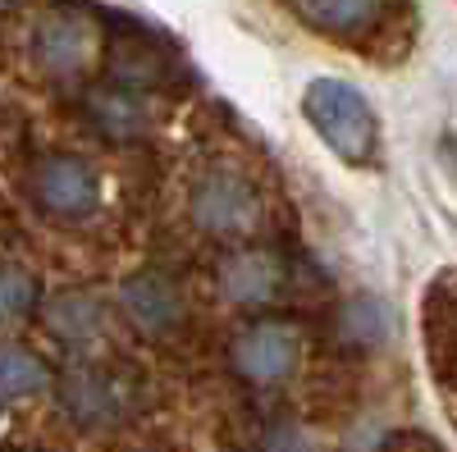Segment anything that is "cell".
<instances>
[{"label":"cell","instance_id":"cell-1","mask_svg":"<svg viewBox=\"0 0 457 452\" xmlns=\"http://www.w3.org/2000/svg\"><path fill=\"white\" fill-rule=\"evenodd\" d=\"M302 115L316 128V137L334 151L338 160L361 165L370 160V151L379 142V119L366 101L361 87L343 83V78H312L307 92H302Z\"/></svg>","mask_w":457,"mask_h":452},{"label":"cell","instance_id":"cell-2","mask_svg":"<svg viewBox=\"0 0 457 452\" xmlns=\"http://www.w3.org/2000/svg\"><path fill=\"white\" fill-rule=\"evenodd\" d=\"M187 215H193V224L211 238H243L261 219V197H256L247 174L228 169V165H215L197 178Z\"/></svg>","mask_w":457,"mask_h":452},{"label":"cell","instance_id":"cell-3","mask_svg":"<svg viewBox=\"0 0 457 452\" xmlns=\"http://www.w3.org/2000/svg\"><path fill=\"white\" fill-rule=\"evenodd\" d=\"M28 193H32L37 210H46L55 219H87L101 201V183H96V169L83 156L51 151V156H42L32 165Z\"/></svg>","mask_w":457,"mask_h":452},{"label":"cell","instance_id":"cell-4","mask_svg":"<svg viewBox=\"0 0 457 452\" xmlns=\"http://www.w3.org/2000/svg\"><path fill=\"white\" fill-rule=\"evenodd\" d=\"M60 407L73 425L105 430V425H120L129 416L133 398H129V384L114 370L79 361V366H69L64 380H60Z\"/></svg>","mask_w":457,"mask_h":452},{"label":"cell","instance_id":"cell-5","mask_svg":"<svg viewBox=\"0 0 457 452\" xmlns=\"http://www.w3.org/2000/svg\"><path fill=\"white\" fill-rule=\"evenodd\" d=\"M228 361L252 384H279L297 366V329L284 320H252L247 329H238Z\"/></svg>","mask_w":457,"mask_h":452},{"label":"cell","instance_id":"cell-6","mask_svg":"<svg viewBox=\"0 0 457 452\" xmlns=\"http://www.w3.org/2000/svg\"><path fill=\"white\" fill-rule=\"evenodd\" d=\"M220 292L234 301V307H265L275 301L288 284V260L275 247H243V251H228L215 270Z\"/></svg>","mask_w":457,"mask_h":452},{"label":"cell","instance_id":"cell-7","mask_svg":"<svg viewBox=\"0 0 457 452\" xmlns=\"http://www.w3.org/2000/svg\"><path fill=\"white\" fill-rule=\"evenodd\" d=\"M120 307H124L129 325L137 333H146V338H165V333H174L183 325V292L161 270H142V275L124 279Z\"/></svg>","mask_w":457,"mask_h":452},{"label":"cell","instance_id":"cell-8","mask_svg":"<svg viewBox=\"0 0 457 452\" xmlns=\"http://www.w3.org/2000/svg\"><path fill=\"white\" fill-rule=\"evenodd\" d=\"M92 55V28L79 14H46L32 32V64L46 78H73Z\"/></svg>","mask_w":457,"mask_h":452},{"label":"cell","instance_id":"cell-9","mask_svg":"<svg viewBox=\"0 0 457 452\" xmlns=\"http://www.w3.org/2000/svg\"><path fill=\"white\" fill-rule=\"evenodd\" d=\"M83 115L110 142H137L146 133V124H151V110H146L142 92L129 87V83H114V78L110 83H96L83 96Z\"/></svg>","mask_w":457,"mask_h":452},{"label":"cell","instance_id":"cell-10","mask_svg":"<svg viewBox=\"0 0 457 452\" xmlns=\"http://www.w3.org/2000/svg\"><path fill=\"white\" fill-rule=\"evenodd\" d=\"M46 325L55 338L64 343L83 348V343H96L101 329H105V307L92 297V292H60L51 307H46Z\"/></svg>","mask_w":457,"mask_h":452},{"label":"cell","instance_id":"cell-11","mask_svg":"<svg viewBox=\"0 0 457 452\" xmlns=\"http://www.w3.org/2000/svg\"><path fill=\"white\" fill-rule=\"evenodd\" d=\"M334 329H338V338L348 348H379L394 333V311H389L385 297L361 292V297H348L338 307V325Z\"/></svg>","mask_w":457,"mask_h":452},{"label":"cell","instance_id":"cell-12","mask_svg":"<svg viewBox=\"0 0 457 452\" xmlns=\"http://www.w3.org/2000/svg\"><path fill=\"white\" fill-rule=\"evenodd\" d=\"M46 384H51L46 361L23 343H5V357H0V393H5V407L42 393Z\"/></svg>","mask_w":457,"mask_h":452},{"label":"cell","instance_id":"cell-13","mask_svg":"<svg viewBox=\"0 0 457 452\" xmlns=\"http://www.w3.org/2000/svg\"><path fill=\"white\" fill-rule=\"evenodd\" d=\"M302 14L325 32H366L385 0H297Z\"/></svg>","mask_w":457,"mask_h":452},{"label":"cell","instance_id":"cell-14","mask_svg":"<svg viewBox=\"0 0 457 452\" xmlns=\"http://www.w3.org/2000/svg\"><path fill=\"white\" fill-rule=\"evenodd\" d=\"M37 301H42L37 275L10 260L5 275H0V307H5V320H28V316L37 311Z\"/></svg>","mask_w":457,"mask_h":452},{"label":"cell","instance_id":"cell-15","mask_svg":"<svg viewBox=\"0 0 457 452\" xmlns=\"http://www.w3.org/2000/svg\"><path fill=\"white\" fill-rule=\"evenodd\" d=\"M23 5V0H5V10H19Z\"/></svg>","mask_w":457,"mask_h":452}]
</instances>
